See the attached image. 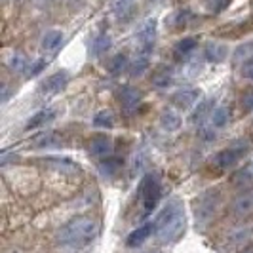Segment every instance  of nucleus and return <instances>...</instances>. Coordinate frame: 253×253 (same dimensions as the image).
<instances>
[{"instance_id": "nucleus-1", "label": "nucleus", "mask_w": 253, "mask_h": 253, "mask_svg": "<svg viewBox=\"0 0 253 253\" xmlns=\"http://www.w3.org/2000/svg\"><path fill=\"white\" fill-rule=\"evenodd\" d=\"M187 227V217H185V208L179 200H171L160 211V215L154 221V232L156 238L162 244H173L177 242Z\"/></svg>"}, {"instance_id": "nucleus-2", "label": "nucleus", "mask_w": 253, "mask_h": 253, "mask_svg": "<svg viewBox=\"0 0 253 253\" xmlns=\"http://www.w3.org/2000/svg\"><path fill=\"white\" fill-rule=\"evenodd\" d=\"M99 234V221L89 215H78L71 219L65 227H61L57 240L63 246L71 248H84L97 238Z\"/></svg>"}, {"instance_id": "nucleus-3", "label": "nucleus", "mask_w": 253, "mask_h": 253, "mask_svg": "<svg viewBox=\"0 0 253 253\" xmlns=\"http://www.w3.org/2000/svg\"><path fill=\"white\" fill-rule=\"evenodd\" d=\"M141 202H143V210L145 213H152L154 208L158 206L160 198H162V183L156 173H147L143 181H141Z\"/></svg>"}, {"instance_id": "nucleus-4", "label": "nucleus", "mask_w": 253, "mask_h": 253, "mask_svg": "<svg viewBox=\"0 0 253 253\" xmlns=\"http://www.w3.org/2000/svg\"><path fill=\"white\" fill-rule=\"evenodd\" d=\"M219 206H221V196H219L217 190L206 192L204 196H200V200H196V208H194L196 223H198L200 227L208 225V223L215 217Z\"/></svg>"}, {"instance_id": "nucleus-5", "label": "nucleus", "mask_w": 253, "mask_h": 253, "mask_svg": "<svg viewBox=\"0 0 253 253\" xmlns=\"http://www.w3.org/2000/svg\"><path fill=\"white\" fill-rule=\"evenodd\" d=\"M135 40H137L139 53L149 55L152 51V48H154V40H156V19H147L139 27V31L135 35Z\"/></svg>"}, {"instance_id": "nucleus-6", "label": "nucleus", "mask_w": 253, "mask_h": 253, "mask_svg": "<svg viewBox=\"0 0 253 253\" xmlns=\"http://www.w3.org/2000/svg\"><path fill=\"white\" fill-rule=\"evenodd\" d=\"M232 213L240 219L253 215V189L242 190L240 194L232 200Z\"/></svg>"}, {"instance_id": "nucleus-7", "label": "nucleus", "mask_w": 253, "mask_h": 253, "mask_svg": "<svg viewBox=\"0 0 253 253\" xmlns=\"http://www.w3.org/2000/svg\"><path fill=\"white\" fill-rule=\"evenodd\" d=\"M198 99H200V88L179 89L177 93L171 95V105H175L181 111H187L190 107H194Z\"/></svg>"}, {"instance_id": "nucleus-8", "label": "nucleus", "mask_w": 253, "mask_h": 253, "mask_svg": "<svg viewBox=\"0 0 253 253\" xmlns=\"http://www.w3.org/2000/svg\"><path fill=\"white\" fill-rule=\"evenodd\" d=\"M67 84H69V73H67V71H59V73H55V75L48 76V78L40 84V91L46 93V95L59 93L61 89H65Z\"/></svg>"}, {"instance_id": "nucleus-9", "label": "nucleus", "mask_w": 253, "mask_h": 253, "mask_svg": "<svg viewBox=\"0 0 253 253\" xmlns=\"http://www.w3.org/2000/svg\"><path fill=\"white\" fill-rule=\"evenodd\" d=\"M240 158H242V151L234 149V147H228V149L219 151L213 156V166H215L217 169H228V168L238 164Z\"/></svg>"}, {"instance_id": "nucleus-10", "label": "nucleus", "mask_w": 253, "mask_h": 253, "mask_svg": "<svg viewBox=\"0 0 253 253\" xmlns=\"http://www.w3.org/2000/svg\"><path fill=\"white\" fill-rule=\"evenodd\" d=\"M88 151L95 158H107L113 152V139L109 135H97V137H93L89 141Z\"/></svg>"}, {"instance_id": "nucleus-11", "label": "nucleus", "mask_w": 253, "mask_h": 253, "mask_svg": "<svg viewBox=\"0 0 253 253\" xmlns=\"http://www.w3.org/2000/svg\"><path fill=\"white\" fill-rule=\"evenodd\" d=\"M154 232V223H147L143 227H137L133 232H129L126 238V246L127 248H137L143 242H147L151 238V234Z\"/></svg>"}, {"instance_id": "nucleus-12", "label": "nucleus", "mask_w": 253, "mask_h": 253, "mask_svg": "<svg viewBox=\"0 0 253 253\" xmlns=\"http://www.w3.org/2000/svg\"><path fill=\"white\" fill-rule=\"evenodd\" d=\"M116 95H118V99L124 105L126 111L137 109V105H139V101H141V93L135 88H131V86H122V88H118V93H116Z\"/></svg>"}, {"instance_id": "nucleus-13", "label": "nucleus", "mask_w": 253, "mask_h": 253, "mask_svg": "<svg viewBox=\"0 0 253 253\" xmlns=\"http://www.w3.org/2000/svg\"><path fill=\"white\" fill-rule=\"evenodd\" d=\"M151 82H152V86H156V88H168V86H171V82H173V71H171L168 65H158V67L152 71Z\"/></svg>"}, {"instance_id": "nucleus-14", "label": "nucleus", "mask_w": 253, "mask_h": 253, "mask_svg": "<svg viewBox=\"0 0 253 253\" xmlns=\"http://www.w3.org/2000/svg\"><path fill=\"white\" fill-rule=\"evenodd\" d=\"M61 44H63V33L61 31H48L42 37V40H40V48H42V51H46V53L57 51L61 48Z\"/></svg>"}, {"instance_id": "nucleus-15", "label": "nucleus", "mask_w": 253, "mask_h": 253, "mask_svg": "<svg viewBox=\"0 0 253 253\" xmlns=\"http://www.w3.org/2000/svg\"><path fill=\"white\" fill-rule=\"evenodd\" d=\"M196 46H198V38H194V37L183 38V40H179L177 44L173 46V57H175L177 61H183L185 57H189L190 53L196 50Z\"/></svg>"}, {"instance_id": "nucleus-16", "label": "nucleus", "mask_w": 253, "mask_h": 253, "mask_svg": "<svg viewBox=\"0 0 253 253\" xmlns=\"http://www.w3.org/2000/svg\"><path fill=\"white\" fill-rule=\"evenodd\" d=\"M227 46L225 44H219V42H210V44H206V48H204V57L208 59V61H213V63H221V61H225L227 59Z\"/></svg>"}, {"instance_id": "nucleus-17", "label": "nucleus", "mask_w": 253, "mask_h": 253, "mask_svg": "<svg viewBox=\"0 0 253 253\" xmlns=\"http://www.w3.org/2000/svg\"><path fill=\"white\" fill-rule=\"evenodd\" d=\"M211 111H213V99H204L202 103L196 105L194 113L190 114V122L192 124H202L208 118H211Z\"/></svg>"}, {"instance_id": "nucleus-18", "label": "nucleus", "mask_w": 253, "mask_h": 253, "mask_svg": "<svg viewBox=\"0 0 253 253\" xmlns=\"http://www.w3.org/2000/svg\"><path fill=\"white\" fill-rule=\"evenodd\" d=\"M122 158L120 156H107V158H103L101 164H99V169H101L103 175H107V177H113V175H116L118 171H120V168H122Z\"/></svg>"}, {"instance_id": "nucleus-19", "label": "nucleus", "mask_w": 253, "mask_h": 253, "mask_svg": "<svg viewBox=\"0 0 253 253\" xmlns=\"http://www.w3.org/2000/svg\"><path fill=\"white\" fill-rule=\"evenodd\" d=\"M55 118V111H51V109H44V111H38L37 114H33L31 118H29V122H27L25 129H35V127H40L44 126V124H48Z\"/></svg>"}, {"instance_id": "nucleus-20", "label": "nucleus", "mask_w": 253, "mask_h": 253, "mask_svg": "<svg viewBox=\"0 0 253 253\" xmlns=\"http://www.w3.org/2000/svg\"><path fill=\"white\" fill-rule=\"evenodd\" d=\"M33 63V59H29L25 53H21V51H17V53H13L12 57H10V69L15 71V73H27L29 71V67Z\"/></svg>"}, {"instance_id": "nucleus-21", "label": "nucleus", "mask_w": 253, "mask_h": 253, "mask_svg": "<svg viewBox=\"0 0 253 253\" xmlns=\"http://www.w3.org/2000/svg\"><path fill=\"white\" fill-rule=\"evenodd\" d=\"M109 71L113 73V76H118L122 75V71L124 69H129V61H127V55L126 53H116L113 59L109 61Z\"/></svg>"}, {"instance_id": "nucleus-22", "label": "nucleus", "mask_w": 253, "mask_h": 253, "mask_svg": "<svg viewBox=\"0 0 253 253\" xmlns=\"http://www.w3.org/2000/svg\"><path fill=\"white\" fill-rule=\"evenodd\" d=\"M194 19V15L192 12L189 10H181V12H175L171 15V19H169V23L173 27V31H179V29H183V27H187Z\"/></svg>"}, {"instance_id": "nucleus-23", "label": "nucleus", "mask_w": 253, "mask_h": 253, "mask_svg": "<svg viewBox=\"0 0 253 253\" xmlns=\"http://www.w3.org/2000/svg\"><path fill=\"white\" fill-rule=\"evenodd\" d=\"M210 120H211V126L217 127V129H221V127L228 126V122H230V111L225 109V107H219V109L213 111Z\"/></svg>"}, {"instance_id": "nucleus-24", "label": "nucleus", "mask_w": 253, "mask_h": 253, "mask_svg": "<svg viewBox=\"0 0 253 253\" xmlns=\"http://www.w3.org/2000/svg\"><path fill=\"white\" fill-rule=\"evenodd\" d=\"M149 69V55H143L139 53V57L133 61V63L129 65V75L131 76H141L145 71Z\"/></svg>"}, {"instance_id": "nucleus-25", "label": "nucleus", "mask_w": 253, "mask_h": 253, "mask_svg": "<svg viewBox=\"0 0 253 253\" xmlns=\"http://www.w3.org/2000/svg\"><path fill=\"white\" fill-rule=\"evenodd\" d=\"M93 126L97 127H113L114 126V114L113 111H99L93 118Z\"/></svg>"}, {"instance_id": "nucleus-26", "label": "nucleus", "mask_w": 253, "mask_h": 253, "mask_svg": "<svg viewBox=\"0 0 253 253\" xmlns=\"http://www.w3.org/2000/svg\"><path fill=\"white\" fill-rule=\"evenodd\" d=\"M135 0H113V12L116 17H126L127 12L133 8Z\"/></svg>"}, {"instance_id": "nucleus-27", "label": "nucleus", "mask_w": 253, "mask_h": 253, "mask_svg": "<svg viewBox=\"0 0 253 253\" xmlns=\"http://www.w3.org/2000/svg\"><path fill=\"white\" fill-rule=\"evenodd\" d=\"M160 122H162V126L168 129V131H171V129H177L181 126V120H179V116L175 113H171V111H168L160 116Z\"/></svg>"}, {"instance_id": "nucleus-28", "label": "nucleus", "mask_w": 253, "mask_h": 253, "mask_svg": "<svg viewBox=\"0 0 253 253\" xmlns=\"http://www.w3.org/2000/svg\"><path fill=\"white\" fill-rule=\"evenodd\" d=\"M253 57V42H248V44H242L236 48L234 51V61H248V59H252Z\"/></svg>"}, {"instance_id": "nucleus-29", "label": "nucleus", "mask_w": 253, "mask_h": 253, "mask_svg": "<svg viewBox=\"0 0 253 253\" xmlns=\"http://www.w3.org/2000/svg\"><path fill=\"white\" fill-rule=\"evenodd\" d=\"M232 0H204V6L210 13H221L223 10H227Z\"/></svg>"}, {"instance_id": "nucleus-30", "label": "nucleus", "mask_w": 253, "mask_h": 253, "mask_svg": "<svg viewBox=\"0 0 253 253\" xmlns=\"http://www.w3.org/2000/svg\"><path fill=\"white\" fill-rule=\"evenodd\" d=\"M38 147H59L61 139L57 137V133H44L37 139Z\"/></svg>"}, {"instance_id": "nucleus-31", "label": "nucleus", "mask_w": 253, "mask_h": 253, "mask_svg": "<svg viewBox=\"0 0 253 253\" xmlns=\"http://www.w3.org/2000/svg\"><path fill=\"white\" fill-rule=\"evenodd\" d=\"M109 46H111V38L107 37V35H103V37L95 38V42H93V46H91V50L95 55H103L105 51L109 50Z\"/></svg>"}, {"instance_id": "nucleus-32", "label": "nucleus", "mask_w": 253, "mask_h": 253, "mask_svg": "<svg viewBox=\"0 0 253 253\" xmlns=\"http://www.w3.org/2000/svg\"><path fill=\"white\" fill-rule=\"evenodd\" d=\"M242 109L246 111V113H250V111H253V88L248 89L244 95H242Z\"/></svg>"}, {"instance_id": "nucleus-33", "label": "nucleus", "mask_w": 253, "mask_h": 253, "mask_svg": "<svg viewBox=\"0 0 253 253\" xmlns=\"http://www.w3.org/2000/svg\"><path fill=\"white\" fill-rule=\"evenodd\" d=\"M242 76H246V78H252V80H253V57L242 63Z\"/></svg>"}, {"instance_id": "nucleus-34", "label": "nucleus", "mask_w": 253, "mask_h": 253, "mask_svg": "<svg viewBox=\"0 0 253 253\" xmlns=\"http://www.w3.org/2000/svg\"><path fill=\"white\" fill-rule=\"evenodd\" d=\"M42 67H44V61H42V59H37V61H33V63H31V67H29V71H27V76L38 75V73L42 71Z\"/></svg>"}, {"instance_id": "nucleus-35", "label": "nucleus", "mask_w": 253, "mask_h": 253, "mask_svg": "<svg viewBox=\"0 0 253 253\" xmlns=\"http://www.w3.org/2000/svg\"><path fill=\"white\" fill-rule=\"evenodd\" d=\"M37 2L40 4V6H48V4H51L53 0H37Z\"/></svg>"}, {"instance_id": "nucleus-36", "label": "nucleus", "mask_w": 253, "mask_h": 253, "mask_svg": "<svg viewBox=\"0 0 253 253\" xmlns=\"http://www.w3.org/2000/svg\"><path fill=\"white\" fill-rule=\"evenodd\" d=\"M244 253H253V248H248V250H246Z\"/></svg>"}, {"instance_id": "nucleus-37", "label": "nucleus", "mask_w": 253, "mask_h": 253, "mask_svg": "<svg viewBox=\"0 0 253 253\" xmlns=\"http://www.w3.org/2000/svg\"><path fill=\"white\" fill-rule=\"evenodd\" d=\"M252 173H253V162H252Z\"/></svg>"}, {"instance_id": "nucleus-38", "label": "nucleus", "mask_w": 253, "mask_h": 253, "mask_svg": "<svg viewBox=\"0 0 253 253\" xmlns=\"http://www.w3.org/2000/svg\"><path fill=\"white\" fill-rule=\"evenodd\" d=\"M13 2H21V0H13Z\"/></svg>"}, {"instance_id": "nucleus-39", "label": "nucleus", "mask_w": 253, "mask_h": 253, "mask_svg": "<svg viewBox=\"0 0 253 253\" xmlns=\"http://www.w3.org/2000/svg\"><path fill=\"white\" fill-rule=\"evenodd\" d=\"M149 253H158V252H149Z\"/></svg>"}]
</instances>
